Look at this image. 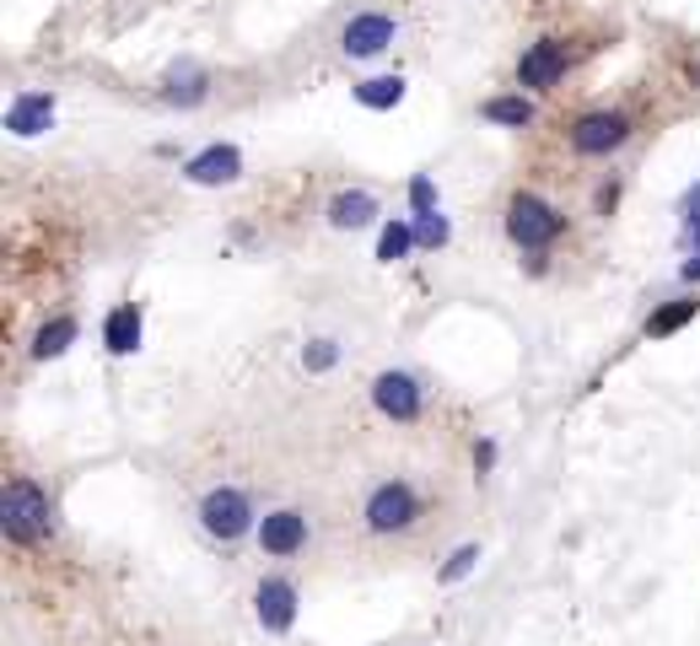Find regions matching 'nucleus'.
Instances as JSON below:
<instances>
[{"label":"nucleus","instance_id":"5","mask_svg":"<svg viewBox=\"0 0 700 646\" xmlns=\"http://www.w3.org/2000/svg\"><path fill=\"white\" fill-rule=\"evenodd\" d=\"M631 135H636L631 114H620V108H593V114H582V119L571 125V152H576V157H614Z\"/></svg>","mask_w":700,"mask_h":646},{"label":"nucleus","instance_id":"23","mask_svg":"<svg viewBox=\"0 0 700 646\" xmlns=\"http://www.w3.org/2000/svg\"><path fill=\"white\" fill-rule=\"evenodd\" d=\"M334 361H340V339H307L302 345V366L307 372H329Z\"/></svg>","mask_w":700,"mask_h":646},{"label":"nucleus","instance_id":"18","mask_svg":"<svg viewBox=\"0 0 700 646\" xmlns=\"http://www.w3.org/2000/svg\"><path fill=\"white\" fill-rule=\"evenodd\" d=\"M690 319H700V292L696 297H674V302H663V308H652V319H647V334L652 339H669V334H679Z\"/></svg>","mask_w":700,"mask_h":646},{"label":"nucleus","instance_id":"15","mask_svg":"<svg viewBox=\"0 0 700 646\" xmlns=\"http://www.w3.org/2000/svg\"><path fill=\"white\" fill-rule=\"evenodd\" d=\"M211 98V76L200 70V65H178L167 81H162V103H173V108H200Z\"/></svg>","mask_w":700,"mask_h":646},{"label":"nucleus","instance_id":"21","mask_svg":"<svg viewBox=\"0 0 700 646\" xmlns=\"http://www.w3.org/2000/svg\"><path fill=\"white\" fill-rule=\"evenodd\" d=\"M416 243L420 248H447L453 243V221L442 210H420L416 216Z\"/></svg>","mask_w":700,"mask_h":646},{"label":"nucleus","instance_id":"25","mask_svg":"<svg viewBox=\"0 0 700 646\" xmlns=\"http://www.w3.org/2000/svg\"><path fill=\"white\" fill-rule=\"evenodd\" d=\"M474 469H480V475H491V469H496V442H491V437H485V442H474Z\"/></svg>","mask_w":700,"mask_h":646},{"label":"nucleus","instance_id":"17","mask_svg":"<svg viewBox=\"0 0 700 646\" xmlns=\"http://www.w3.org/2000/svg\"><path fill=\"white\" fill-rule=\"evenodd\" d=\"M480 119L485 125H501V130H529L534 125V103L523 92H501V98H485L480 103Z\"/></svg>","mask_w":700,"mask_h":646},{"label":"nucleus","instance_id":"8","mask_svg":"<svg viewBox=\"0 0 700 646\" xmlns=\"http://www.w3.org/2000/svg\"><path fill=\"white\" fill-rule=\"evenodd\" d=\"M565 65H571L565 43H560V38H539V43H529V49L518 54V87H523V92H550L560 76H565Z\"/></svg>","mask_w":700,"mask_h":646},{"label":"nucleus","instance_id":"13","mask_svg":"<svg viewBox=\"0 0 700 646\" xmlns=\"http://www.w3.org/2000/svg\"><path fill=\"white\" fill-rule=\"evenodd\" d=\"M329 227L334 232H361V227H372L378 216H383V205H378V194L372 189H340L334 199H329Z\"/></svg>","mask_w":700,"mask_h":646},{"label":"nucleus","instance_id":"2","mask_svg":"<svg viewBox=\"0 0 700 646\" xmlns=\"http://www.w3.org/2000/svg\"><path fill=\"white\" fill-rule=\"evenodd\" d=\"M420 517H425V501L410 480H378L361 501V528L372 539H405L420 528Z\"/></svg>","mask_w":700,"mask_h":646},{"label":"nucleus","instance_id":"1","mask_svg":"<svg viewBox=\"0 0 700 646\" xmlns=\"http://www.w3.org/2000/svg\"><path fill=\"white\" fill-rule=\"evenodd\" d=\"M0 528L22 550L43 544L54 533V501H49V490L38 480H27V475H16V480L5 484V495H0Z\"/></svg>","mask_w":700,"mask_h":646},{"label":"nucleus","instance_id":"6","mask_svg":"<svg viewBox=\"0 0 700 646\" xmlns=\"http://www.w3.org/2000/svg\"><path fill=\"white\" fill-rule=\"evenodd\" d=\"M372 404H378V415L383 421H394V426H416L420 415H425V383H420L416 372H378L372 377Z\"/></svg>","mask_w":700,"mask_h":646},{"label":"nucleus","instance_id":"22","mask_svg":"<svg viewBox=\"0 0 700 646\" xmlns=\"http://www.w3.org/2000/svg\"><path fill=\"white\" fill-rule=\"evenodd\" d=\"M474 566H480V544H458V550L447 555V566L436 571V582H447V587H453V582H463Z\"/></svg>","mask_w":700,"mask_h":646},{"label":"nucleus","instance_id":"12","mask_svg":"<svg viewBox=\"0 0 700 646\" xmlns=\"http://www.w3.org/2000/svg\"><path fill=\"white\" fill-rule=\"evenodd\" d=\"M54 125V92H16L11 108H5V130L16 141H33Z\"/></svg>","mask_w":700,"mask_h":646},{"label":"nucleus","instance_id":"16","mask_svg":"<svg viewBox=\"0 0 700 646\" xmlns=\"http://www.w3.org/2000/svg\"><path fill=\"white\" fill-rule=\"evenodd\" d=\"M76 334H81V323L76 313H60V319H49L38 334H33V345H27V356L33 361H60L71 345H76Z\"/></svg>","mask_w":700,"mask_h":646},{"label":"nucleus","instance_id":"19","mask_svg":"<svg viewBox=\"0 0 700 646\" xmlns=\"http://www.w3.org/2000/svg\"><path fill=\"white\" fill-rule=\"evenodd\" d=\"M356 103L372 108V114H389L405 103V76H372V81H356Z\"/></svg>","mask_w":700,"mask_h":646},{"label":"nucleus","instance_id":"7","mask_svg":"<svg viewBox=\"0 0 700 646\" xmlns=\"http://www.w3.org/2000/svg\"><path fill=\"white\" fill-rule=\"evenodd\" d=\"M399 43V22L389 11H356L345 27H340V54L345 60H378Z\"/></svg>","mask_w":700,"mask_h":646},{"label":"nucleus","instance_id":"26","mask_svg":"<svg viewBox=\"0 0 700 646\" xmlns=\"http://www.w3.org/2000/svg\"><path fill=\"white\" fill-rule=\"evenodd\" d=\"M679 281H685V286H696V281H700V254H696V259H685V264H679Z\"/></svg>","mask_w":700,"mask_h":646},{"label":"nucleus","instance_id":"27","mask_svg":"<svg viewBox=\"0 0 700 646\" xmlns=\"http://www.w3.org/2000/svg\"><path fill=\"white\" fill-rule=\"evenodd\" d=\"M690 81H696V87H700V65H690Z\"/></svg>","mask_w":700,"mask_h":646},{"label":"nucleus","instance_id":"10","mask_svg":"<svg viewBox=\"0 0 700 646\" xmlns=\"http://www.w3.org/2000/svg\"><path fill=\"white\" fill-rule=\"evenodd\" d=\"M254 539H259V550L276 555V560L307 550V512H302V506H276V512H265L259 528H254Z\"/></svg>","mask_w":700,"mask_h":646},{"label":"nucleus","instance_id":"24","mask_svg":"<svg viewBox=\"0 0 700 646\" xmlns=\"http://www.w3.org/2000/svg\"><path fill=\"white\" fill-rule=\"evenodd\" d=\"M410 210H436V183H431V178H425V172H416V178H410Z\"/></svg>","mask_w":700,"mask_h":646},{"label":"nucleus","instance_id":"11","mask_svg":"<svg viewBox=\"0 0 700 646\" xmlns=\"http://www.w3.org/2000/svg\"><path fill=\"white\" fill-rule=\"evenodd\" d=\"M254 620L270 631V636H285L296 625V582L291 577H265L254 587Z\"/></svg>","mask_w":700,"mask_h":646},{"label":"nucleus","instance_id":"20","mask_svg":"<svg viewBox=\"0 0 700 646\" xmlns=\"http://www.w3.org/2000/svg\"><path fill=\"white\" fill-rule=\"evenodd\" d=\"M416 243V221H405V216H394V221H383V232H378V264H399Z\"/></svg>","mask_w":700,"mask_h":646},{"label":"nucleus","instance_id":"14","mask_svg":"<svg viewBox=\"0 0 700 646\" xmlns=\"http://www.w3.org/2000/svg\"><path fill=\"white\" fill-rule=\"evenodd\" d=\"M140 302H119L109 319H103V345H109V356H136L140 350Z\"/></svg>","mask_w":700,"mask_h":646},{"label":"nucleus","instance_id":"4","mask_svg":"<svg viewBox=\"0 0 700 646\" xmlns=\"http://www.w3.org/2000/svg\"><path fill=\"white\" fill-rule=\"evenodd\" d=\"M501 221H507V237L518 248H529V254H545L560 232H565V216H560L545 194H534V189H518L507 199V216Z\"/></svg>","mask_w":700,"mask_h":646},{"label":"nucleus","instance_id":"9","mask_svg":"<svg viewBox=\"0 0 700 646\" xmlns=\"http://www.w3.org/2000/svg\"><path fill=\"white\" fill-rule=\"evenodd\" d=\"M183 178L194 189H227V183L243 178V152L232 141H211L205 152H194V157L183 162Z\"/></svg>","mask_w":700,"mask_h":646},{"label":"nucleus","instance_id":"3","mask_svg":"<svg viewBox=\"0 0 700 646\" xmlns=\"http://www.w3.org/2000/svg\"><path fill=\"white\" fill-rule=\"evenodd\" d=\"M200 528H205V539H216V544L249 539V533L259 528L254 495H249L243 484H211V490L200 495Z\"/></svg>","mask_w":700,"mask_h":646}]
</instances>
